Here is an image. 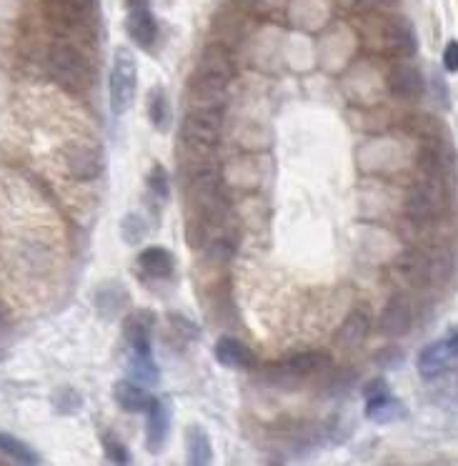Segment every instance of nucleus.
Returning <instances> with one entry per match:
<instances>
[{
	"label": "nucleus",
	"instance_id": "nucleus-30",
	"mask_svg": "<svg viewBox=\"0 0 458 466\" xmlns=\"http://www.w3.org/2000/svg\"><path fill=\"white\" fill-rule=\"evenodd\" d=\"M403 361H406V351L401 349V346H386V349H381L376 354V364L381 366V369H388V371H396V369H401L403 366Z\"/></svg>",
	"mask_w": 458,
	"mask_h": 466
},
{
	"label": "nucleus",
	"instance_id": "nucleus-9",
	"mask_svg": "<svg viewBox=\"0 0 458 466\" xmlns=\"http://www.w3.org/2000/svg\"><path fill=\"white\" fill-rule=\"evenodd\" d=\"M125 31L138 48H153L158 41V21L151 11L148 0H128V18H125Z\"/></svg>",
	"mask_w": 458,
	"mask_h": 466
},
{
	"label": "nucleus",
	"instance_id": "nucleus-35",
	"mask_svg": "<svg viewBox=\"0 0 458 466\" xmlns=\"http://www.w3.org/2000/svg\"><path fill=\"white\" fill-rule=\"evenodd\" d=\"M168 321H171V326H174L175 331L184 336V339H198V334H201V331H198V326L191 324V321H188V319H184V316L174 314L171 319H168Z\"/></svg>",
	"mask_w": 458,
	"mask_h": 466
},
{
	"label": "nucleus",
	"instance_id": "nucleus-7",
	"mask_svg": "<svg viewBox=\"0 0 458 466\" xmlns=\"http://www.w3.org/2000/svg\"><path fill=\"white\" fill-rule=\"evenodd\" d=\"M63 171L71 176L73 181H95L105 168L103 153L88 143H68L61 153Z\"/></svg>",
	"mask_w": 458,
	"mask_h": 466
},
{
	"label": "nucleus",
	"instance_id": "nucleus-3",
	"mask_svg": "<svg viewBox=\"0 0 458 466\" xmlns=\"http://www.w3.org/2000/svg\"><path fill=\"white\" fill-rule=\"evenodd\" d=\"M443 183L446 181L423 176L411 188V193L406 196V206H403L408 221L416 223V226H431L443 216V211H446V186Z\"/></svg>",
	"mask_w": 458,
	"mask_h": 466
},
{
	"label": "nucleus",
	"instance_id": "nucleus-4",
	"mask_svg": "<svg viewBox=\"0 0 458 466\" xmlns=\"http://www.w3.org/2000/svg\"><path fill=\"white\" fill-rule=\"evenodd\" d=\"M188 196H191L195 218H214V216L225 213L224 186H221V176L215 168H208V166L198 168L191 176Z\"/></svg>",
	"mask_w": 458,
	"mask_h": 466
},
{
	"label": "nucleus",
	"instance_id": "nucleus-22",
	"mask_svg": "<svg viewBox=\"0 0 458 466\" xmlns=\"http://www.w3.org/2000/svg\"><path fill=\"white\" fill-rule=\"evenodd\" d=\"M363 411L376 424H391V421H398V419L406 416V406L401 404L396 396H391V391H388V394L366 399V409Z\"/></svg>",
	"mask_w": 458,
	"mask_h": 466
},
{
	"label": "nucleus",
	"instance_id": "nucleus-25",
	"mask_svg": "<svg viewBox=\"0 0 458 466\" xmlns=\"http://www.w3.org/2000/svg\"><path fill=\"white\" fill-rule=\"evenodd\" d=\"M125 291L121 284H105L95 291V309L103 319H115L125 306Z\"/></svg>",
	"mask_w": 458,
	"mask_h": 466
},
{
	"label": "nucleus",
	"instance_id": "nucleus-17",
	"mask_svg": "<svg viewBox=\"0 0 458 466\" xmlns=\"http://www.w3.org/2000/svg\"><path fill=\"white\" fill-rule=\"evenodd\" d=\"M368 334H371V314L366 309H353L351 314L344 319V324L338 326L336 331V344L346 351H353L358 346L366 344Z\"/></svg>",
	"mask_w": 458,
	"mask_h": 466
},
{
	"label": "nucleus",
	"instance_id": "nucleus-23",
	"mask_svg": "<svg viewBox=\"0 0 458 466\" xmlns=\"http://www.w3.org/2000/svg\"><path fill=\"white\" fill-rule=\"evenodd\" d=\"M185 444H188V461L194 466H208L214 461L211 436L205 434L201 426L194 424L185 429Z\"/></svg>",
	"mask_w": 458,
	"mask_h": 466
},
{
	"label": "nucleus",
	"instance_id": "nucleus-36",
	"mask_svg": "<svg viewBox=\"0 0 458 466\" xmlns=\"http://www.w3.org/2000/svg\"><path fill=\"white\" fill-rule=\"evenodd\" d=\"M381 394H388V381L386 379H371L366 386H363V399H373V396H381Z\"/></svg>",
	"mask_w": 458,
	"mask_h": 466
},
{
	"label": "nucleus",
	"instance_id": "nucleus-38",
	"mask_svg": "<svg viewBox=\"0 0 458 466\" xmlns=\"http://www.w3.org/2000/svg\"><path fill=\"white\" fill-rule=\"evenodd\" d=\"M371 8H393L398 0H366Z\"/></svg>",
	"mask_w": 458,
	"mask_h": 466
},
{
	"label": "nucleus",
	"instance_id": "nucleus-14",
	"mask_svg": "<svg viewBox=\"0 0 458 466\" xmlns=\"http://www.w3.org/2000/svg\"><path fill=\"white\" fill-rule=\"evenodd\" d=\"M194 76H201V78H208V81L224 83L228 86L231 78H234V61H231V53L224 46H205L201 58H198V66H195Z\"/></svg>",
	"mask_w": 458,
	"mask_h": 466
},
{
	"label": "nucleus",
	"instance_id": "nucleus-28",
	"mask_svg": "<svg viewBox=\"0 0 458 466\" xmlns=\"http://www.w3.org/2000/svg\"><path fill=\"white\" fill-rule=\"evenodd\" d=\"M131 374L133 379H138L141 384H158V379H161V371H158V366L153 359H138V356H133L131 361Z\"/></svg>",
	"mask_w": 458,
	"mask_h": 466
},
{
	"label": "nucleus",
	"instance_id": "nucleus-21",
	"mask_svg": "<svg viewBox=\"0 0 458 466\" xmlns=\"http://www.w3.org/2000/svg\"><path fill=\"white\" fill-rule=\"evenodd\" d=\"M138 268L148 279H168L174 274V254L161 246H151L138 256Z\"/></svg>",
	"mask_w": 458,
	"mask_h": 466
},
{
	"label": "nucleus",
	"instance_id": "nucleus-37",
	"mask_svg": "<svg viewBox=\"0 0 458 466\" xmlns=\"http://www.w3.org/2000/svg\"><path fill=\"white\" fill-rule=\"evenodd\" d=\"M446 344H448V349H451V354H453V359H458V326H453V329L448 331Z\"/></svg>",
	"mask_w": 458,
	"mask_h": 466
},
{
	"label": "nucleus",
	"instance_id": "nucleus-18",
	"mask_svg": "<svg viewBox=\"0 0 458 466\" xmlns=\"http://www.w3.org/2000/svg\"><path fill=\"white\" fill-rule=\"evenodd\" d=\"M451 361H453V354H451L446 339H443V341H433V344L421 349V354L416 359V369L421 379L433 381L441 374H446L448 369H451Z\"/></svg>",
	"mask_w": 458,
	"mask_h": 466
},
{
	"label": "nucleus",
	"instance_id": "nucleus-15",
	"mask_svg": "<svg viewBox=\"0 0 458 466\" xmlns=\"http://www.w3.org/2000/svg\"><path fill=\"white\" fill-rule=\"evenodd\" d=\"M418 168L428 178H438V181H446V176L453 168V158L448 156L446 146L438 141L436 136H428L421 151H418Z\"/></svg>",
	"mask_w": 458,
	"mask_h": 466
},
{
	"label": "nucleus",
	"instance_id": "nucleus-26",
	"mask_svg": "<svg viewBox=\"0 0 458 466\" xmlns=\"http://www.w3.org/2000/svg\"><path fill=\"white\" fill-rule=\"evenodd\" d=\"M0 451L8 456V459H13V461H18V464H38L41 461L31 446L23 444L21 439L8 434H0Z\"/></svg>",
	"mask_w": 458,
	"mask_h": 466
},
{
	"label": "nucleus",
	"instance_id": "nucleus-11",
	"mask_svg": "<svg viewBox=\"0 0 458 466\" xmlns=\"http://www.w3.org/2000/svg\"><path fill=\"white\" fill-rule=\"evenodd\" d=\"M388 93L398 98V101H416L426 93V78L418 71L413 63L398 61L386 78Z\"/></svg>",
	"mask_w": 458,
	"mask_h": 466
},
{
	"label": "nucleus",
	"instance_id": "nucleus-10",
	"mask_svg": "<svg viewBox=\"0 0 458 466\" xmlns=\"http://www.w3.org/2000/svg\"><path fill=\"white\" fill-rule=\"evenodd\" d=\"M98 11V0H48L51 18L65 31L88 28Z\"/></svg>",
	"mask_w": 458,
	"mask_h": 466
},
{
	"label": "nucleus",
	"instance_id": "nucleus-5",
	"mask_svg": "<svg viewBox=\"0 0 458 466\" xmlns=\"http://www.w3.org/2000/svg\"><path fill=\"white\" fill-rule=\"evenodd\" d=\"M224 128V116L221 111H205V108H191L185 113L181 123V138L195 151H208L214 148L221 138Z\"/></svg>",
	"mask_w": 458,
	"mask_h": 466
},
{
	"label": "nucleus",
	"instance_id": "nucleus-27",
	"mask_svg": "<svg viewBox=\"0 0 458 466\" xmlns=\"http://www.w3.org/2000/svg\"><path fill=\"white\" fill-rule=\"evenodd\" d=\"M148 231V226L143 221L138 213H125L121 221V233H123V241L125 244H138L143 236Z\"/></svg>",
	"mask_w": 458,
	"mask_h": 466
},
{
	"label": "nucleus",
	"instance_id": "nucleus-29",
	"mask_svg": "<svg viewBox=\"0 0 458 466\" xmlns=\"http://www.w3.org/2000/svg\"><path fill=\"white\" fill-rule=\"evenodd\" d=\"M148 188L158 201L171 198V178H168V171L164 166H153V171L148 173Z\"/></svg>",
	"mask_w": 458,
	"mask_h": 466
},
{
	"label": "nucleus",
	"instance_id": "nucleus-13",
	"mask_svg": "<svg viewBox=\"0 0 458 466\" xmlns=\"http://www.w3.org/2000/svg\"><path fill=\"white\" fill-rule=\"evenodd\" d=\"M413 329V306L403 294L391 296L378 316V331L388 339H401Z\"/></svg>",
	"mask_w": 458,
	"mask_h": 466
},
{
	"label": "nucleus",
	"instance_id": "nucleus-31",
	"mask_svg": "<svg viewBox=\"0 0 458 466\" xmlns=\"http://www.w3.org/2000/svg\"><path fill=\"white\" fill-rule=\"evenodd\" d=\"M103 449H105L108 461H113V464H131L133 461L131 451H128L115 436H105V439H103Z\"/></svg>",
	"mask_w": 458,
	"mask_h": 466
},
{
	"label": "nucleus",
	"instance_id": "nucleus-2",
	"mask_svg": "<svg viewBox=\"0 0 458 466\" xmlns=\"http://www.w3.org/2000/svg\"><path fill=\"white\" fill-rule=\"evenodd\" d=\"M135 91H138V66L135 58L128 48H115L113 53L111 76H108V101H111V111L115 116L131 111L133 101H135Z\"/></svg>",
	"mask_w": 458,
	"mask_h": 466
},
{
	"label": "nucleus",
	"instance_id": "nucleus-33",
	"mask_svg": "<svg viewBox=\"0 0 458 466\" xmlns=\"http://www.w3.org/2000/svg\"><path fill=\"white\" fill-rule=\"evenodd\" d=\"M431 88H433V98L441 108H448L451 106V91H448V83L446 78L441 76V71L431 73Z\"/></svg>",
	"mask_w": 458,
	"mask_h": 466
},
{
	"label": "nucleus",
	"instance_id": "nucleus-19",
	"mask_svg": "<svg viewBox=\"0 0 458 466\" xmlns=\"http://www.w3.org/2000/svg\"><path fill=\"white\" fill-rule=\"evenodd\" d=\"M218 364L228 366V369H238V371H248V369H255V356L254 351L238 341V339H231V336H224L218 339V344L214 349Z\"/></svg>",
	"mask_w": 458,
	"mask_h": 466
},
{
	"label": "nucleus",
	"instance_id": "nucleus-32",
	"mask_svg": "<svg viewBox=\"0 0 458 466\" xmlns=\"http://www.w3.org/2000/svg\"><path fill=\"white\" fill-rule=\"evenodd\" d=\"M356 384V371L353 369H344V371H338L334 379H331V384H328V391L334 396H346L351 389Z\"/></svg>",
	"mask_w": 458,
	"mask_h": 466
},
{
	"label": "nucleus",
	"instance_id": "nucleus-1",
	"mask_svg": "<svg viewBox=\"0 0 458 466\" xmlns=\"http://www.w3.org/2000/svg\"><path fill=\"white\" fill-rule=\"evenodd\" d=\"M48 73L61 88L71 93H81L91 83V68L83 56L81 48H75L73 43H53L48 51Z\"/></svg>",
	"mask_w": 458,
	"mask_h": 466
},
{
	"label": "nucleus",
	"instance_id": "nucleus-6",
	"mask_svg": "<svg viewBox=\"0 0 458 466\" xmlns=\"http://www.w3.org/2000/svg\"><path fill=\"white\" fill-rule=\"evenodd\" d=\"M328 366H331V356H328L326 351H301V354L288 356L285 361L275 364L274 369L265 374L271 376V379H265V381L288 386L291 381H301V379H308V376L324 374Z\"/></svg>",
	"mask_w": 458,
	"mask_h": 466
},
{
	"label": "nucleus",
	"instance_id": "nucleus-8",
	"mask_svg": "<svg viewBox=\"0 0 458 466\" xmlns=\"http://www.w3.org/2000/svg\"><path fill=\"white\" fill-rule=\"evenodd\" d=\"M383 46L398 61L413 58L418 53L416 25L408 21L406 15H391V18H386V23H383Z\"/></svg>",
	"mask_w": 458,
	"mask_h": 466
},
{
	"label": "nucleus",
	"instance_id": "nucleus-16",
	"mask_svg": "<svg viewBox=\"0 0 458 466\" xmlns=\"http://www.w3.org/2000/svg\"><path fill=\"white\" fill-rule=\"evenodd\" d=\"M145 446L148 451L158 454L164 449L165 439H168V429H171V411L164 399H151V404L145 409Z\"/></svg>",
	"mask_w": 458,
	"mask_h": 466
},
{
	"label": "nucleus",
	"instance_id": "nucleus-34",
	"mask_svg": "<svg viewBox=\"0 0 458 466\" xmlns=\"http://www.w3.org/2000/svg\"><path fill=\"white\" fill-rule=\"evenodd\" d=\"M441 66L446 73H458V41H448L441 56Z\"/></svg>",
	"mask_w": 458,
	"mask_h": 466
},
{
	"label": "nucleus",
	"instance_id": "nucleus-12",
	"mask_svg": "<svg viewBox=\"0 0 458 466\" xmlns=\"http://www.w3.org/2000/svg\"><path fill=\"white\" fill-rule=\"evenodd\" d=\"M396 274L413 289H423V286L433 284V264H431V254L423 248H403L396 256Z\"/></svg>",
	"mask_w": 458,
	"mask_h": 466
},
{
	"label": "nucleus",
	"instance_id": "nucleus-20",
	"mask_svg": "<svg viewBox=\"0 0 458 466\" xmlns=\"http://www.w3.org/2000/svg\"><path fill=\"white\" fill-rule=\"evenodd\" d=\"M113 399H115V404H118V409H123V411H128V414H141V411L148 409L153 396H148V391H145L141 384L123 379V381H118V384L113 386Z\"/></svg>",
	"mask_w": 458,
	"mask_h": 466
},
{
	"label": "nucleus",
	"instance_id": "nucleus-24",
	"mask_svg": "<svg viewBox=\"0 0 458 466\" xmlns=\"http://www.w3.org/2000/svg\"><path fill=\"white\" fill-rule=\"evenodd\" d=\"M148 118H151L153 128L161 133H168L171 128V123H174V113H171V103H168V93L161 88V86H155L148 96Z\"/></svg>",
	"mask_w": 458,
	"mask_h": 466
}]
</instances>
